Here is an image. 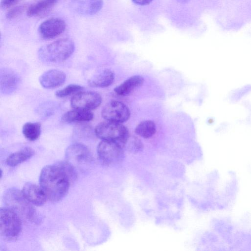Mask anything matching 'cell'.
Listing matches in <instances>:
<instances>
[{"mask_svg":"<svg viewBox=\"0 0 251 251\" xmlns=\"http://www.w3.org/2000/svg\"><path fill=\"white\" fill-rule=\"evenodd\" d=\"M101 101V96L97 92L80 91L72 97L71 105L74 109L90 110L99 107Z\"/></svg>","mask_w":251,"mask_h":251,"instance_id":"ba28073f","label":"cell"},{"mask_svg":"<svg viewBox=\"0 0 251 251\" xmlns=\"http://www.w3.org/2000/svg\"><path fill=\"white\" fill-rule=\"evenodd\" d=\"M103 0H72L71 6L76 12L91 15L98 12L102 8Z\"/></svg>","mask_w":251,"mask_h":251,"instance_id":"4fadbf2b","label":"cell"},{"mask_svg":"<svg viewBox=\"0 0 251 251\" xmlns=\"http://www.w3.org/2000/svg\"><path fill=\"white\" fill-rule=\"evenodd\" d=\"M178 2L182 3L188 2L190 0H177Z\"/></svg>","mask_w":251,"mask_h":251,"instance_id":"4316f807","label":"cell"},{"mask_svg":"<svg viewBox=\"0 0 251 251\" xmlns=\"http://www.w3.org/2000/svg\"><path fill=\"white\" fill-rule=\"evenodd\" d=\"M114 80L113 72L109 69H104L92 76L88 80V84L91 87L103 88L112 84Z\"/></svg>","mask_w":251,"mask_h":251,"instance_id":"9a60e30c","label":"cell"},{"mask_svg":"<svg viewBox=\"0 0 251 251\" xmlns=\"http://www.w3.org/2000/svg\"><path fill=\"white\" fill-rule=\"evenodd\" d=\"M66 77V75L63 71L51 69L45 72L40 76L39 82L45 88H54L63 84L65 81Z\"/></svg>","mask_w":251,"mask_h":251,"instance_id":"5bb4252c","label":"cell"},{"mask_svg":"<svg viewBox=\"0 0 251 251\" xmlns=\"http://www.w3.org/2000/svg\"><path fill=\"white\" fill-rule=\"evenodd\" d=\"M66 160L74 165H81L90 162L92 159L89 149L80 143L70 145L65 152Z\"/></svg>","mask_w":251,"mask_h":251,"instance_id":"9c48e42d","label":"cell"},{"mask_svg":"<svg viewBox=\"0 0 251 251\" xmlns=\"http://www.w3.org/2000/svg\"><path fill=\"white\" fill-rule=\"evenodd\" d=\"M135 133L144 138L152 137L156 132L155 123L151 120H146L140 122L135 129Z\"/></svg>","mask_w":251,"mask_h":251,"instance_id":"ffe728a7","label":"cell"},{"mask_svg":"<svg viewBox=\"0 0 251 251\" xmlns=\"http://www.w3.org/2000/svg\"><path fill=\"white\" fill-rule=\"evenodd\" d=\"M20 82L19 77L13 71L9 69L1 70L0 73V90L3 94L14 92Z\"/></svg>","mask_w":251,"mask_h":251,"instance_id":"7c38bea8","label":"cell"},{"mask_svg":"<svg viewBox=\"0 0 251 251\" xmlns=\"http://www.w3.org/2000/svg\"><path fill=\"white\" fill-rule=\"evenodd\" d=\"M95 132L102 140L114 141L122 147L129 136L128 129L122 123L107 121L99 124L95 127Z\"/></svg>","mask_w":251,"mask_h":251,"instance_id":"5b68a950","label":"cell"},{"mask_svg":"<svg viewBox=\"0 0 251 251\" xmlns=\"http://www.w3.org/2000/svg\"><path fill=\"white\" fill-rule=\"evenodd\" d=\"M94 114L90 110L74 109L65 113L62 117L63 121L71 123L77 122H87L91 121Z\"/></svg>","mask_w":251,"mask_h":251,"instance_id":"e0dca14e","label":"cell"},{"mask_svg":"<svg viewBox=\"0 0 251 251\" xmlns=\"http://www.w3.org/2000/svg\"><path fill=\"white\" fill-rule=\"evenodd\" d=\"M144 79L142 76L136 75L131 76L114 89L117 95L125 96L129 95L137 88L141 86Z\"/></svg>","mask_w":251,"mask_h":251,"instance_id":"2e32d148","label":"cell"},{"mask_svg":"<svg viewBox=\"0 0 251 251\" xmlns=\"http://www.w3.org/2000/svg\"><path fill=\"white\" fill-rule=\"evenodd\" d=\"M3 202L5 207L12 210L20 217H24L32 221L37 218V213L33 204L26 200L22 191L17 188H9L5 191Z\"/></svg>","mask_w":251,"mask_h":251,"instance_id":"3957f363","label":"cell"},{"mask_svg":"<svg viewBox=\"0 0 251 251\" xmlns=\"http://www.w3.org/2000/svg\"><path fill=\"white\" fill-rule=\"evenodd\" d=\"M97 153L102 163L113 165L122 160L124 157V148L117 142L102 140L98 146Z\"/></svg>","mask_w":251,"mask_h":251,"instance_id":"8992f818","label":"cell"},{"mask_svg":"<svg viewBox=\"0 0 251 251\" xmlns=\"http://www.w3.org/2000/svg\"><path fill=\"white\" fill-rule=\"evenodd\" d=\"M17 0H1L0 2V7L5 8L10 6Z\"/></svg>","mask_w":251,"mask_h":251,"instance_id":"d4e9b609","label":"cell"},{"mask_svg":"<svg viewBox=\"0 0 251 251\" xmlns=\"http://www.w3.org/2000/svg\"><path fill=\"white\" fill-rule=\"evenodd\" d=\"M22 229L21 217L6 207L0 209V234L8 240L16 239Z\"/></svg>","mask_w":251,"mask_h":251,"instance_id":"277c9868","label":"cell"},{"mask_svg":"<svg viewBox=\"0 0 251 251\" xmlns=\"http://www.w3.org/2000/svg\"><path fill=\"white\" fill-rule=\"evenodd\" d=\"M123 148L130 151L136 152L142 149L143 144L137 137L129 136L123 144Z\"/></svg>","mask_w":251,"mask_h":251,"instance_id":"7402d4cb","label":"cell"},{"mask_svg":"<svg viewBox=\"0 0 251 251\" xmlns=\"http://www.w3.org/2000/svg\"><path fill=\"white\" fill-rule=\"evenodd\" d=\"M41 125L38 122H27L22 128V132L27 140L33 141L40 136L41 131Z\"/></svg>","mask_w":251,"mask_h":251,"instance_id":"d6986e66","label":"cell"},{"mask_svg":"<svg viewBox=\"0 0 251 251\" xmlns=\"http://www.w3.org/2000/svg\"><path fill=\"white\" fill-rule=\"evenodd\" d=\"M58 0H41L31 6L28 10L27 14L29 17L39 15L49 9Z\"/></svg>","mask_w":251,"mask_h":251,"instance_id":"44dd1931","label":"cell"},{"mask_svg":"<svg viewBox=\"0 0 251 251\" xmlns=\"http://www.w3.org/2000/svg\"><path fill=\"white\" fill-rule=\"evenodd\" d=\"M24 7L19 6L10 9L6 14L7 19H13L20 15L23 11Z\"/></svg>","mask_w":251,"mask_h":251,"instance_id":"cb8c5ba5","label":"cell"},{"mask_svg":"<svg viewBox=\"0 0 251 251\" xmlns=\"http://www.w3.org/2000/svg\"><path fill=\"white\" fill-rule=\"evenodd\" d=\"M22 193L26 200L36 206L44 205L48 200L41 186L32 182L26 183L23 186Z\"/></svg>","mask_w":251,"mask_h":251,"instance_id":"8fae6325","label":"cell"},{"mask_svg":"<svg viewBox=\"0 0 251 251\" xmlns=\"http://www.w3.org/2000/svg\"><path fill=\"white\" fill-rule=\"evenodd\" d=\"M39 181L47 199L51 202L61 200L68 193L72 183L68 176L55 163L42 169Z\"/></svg>","mask_w":251,"mask_h":251,"instance_id":"6da1fadb","label":"cell"},{"mask_svg":"<svg viewBox=\"0 0 251 251\" xmlns=\"http://www.w3.org/2000/svg\"><path fill=\"white\" fill-rule=\"evenodd\" d=\"M65 22L59 18H51L43 22L39 27L40 36L44 39L54 38L65 29Z\"/></svg>","mask_w":251,"mask_h":251,"instance_id":"30bf717a","label":"cell"},{"mask_svg":"<svg viewBox=\"0 0 251 251\" xmlns=\"http://www.w3.org/2000/svg\"><path fill=\"white\" fill-rule=\"evenodd\" d=\"M34 154V150L30 147H25L11 154L6 162L10 167L16 166L30 158Z\"/></svg>","mask_w":251,"mask_h":251,"instance_id":"ac0fdd59","label":"cell"},{"mask_svg":"<svg viewBox=\"0 0 251 251\" xmlns=\"http://www.w3.org/2000/svg\"><path fill=\"white\" fill-rule=\"evenodd\" d=\"M75 50L74 42L69 39H61L44 46L38 50L39 58L48 63H57L67 59Z\"/></svg>","mask_w":251,"mask_h":251,"instance_id":"7a4b0ae2","label":"cell"},{"mask_svg":"<svg viewBox=\"0 0 251 251\" xmlns=\"http://www.w3.org/2000/svg\"><path fill=\"white\" fill-rule=\"evenodd\" d=\"M83 90V87L77 84H70L64 88L57 90L55 93L56 97L64 98L72 94L77 93Z\"/></svg>","mask_w":251,"mask_h":251,"instance_id":"603a6c76","label":"cell"},{"mask_svg":"<svg viewBox=\"0 0 251 251\" xmlns=\"http://www.w3.org/2000/svg\"><path fill=\"white\" fill-rule=\"evenodd\" d=\"M130 115L128 107L123 102L116 100L107 103L101 111L102 117L105 120L118 123L128 120Z\"/></svg>","mask_w":251,"mask_h":251,"instance_id":"52a82bcc","label":"cell"},{"mask_svg":"<svg viewBox=\"0 0 251 251\" xmlns=\"http://www.w3.org/2000/svg\"><path fill=\"white\" fill-rule=\"evenodd\" d=\"M152 0H132V1L135 4L144 5L149 4L152 1Z\"/></svg>","mask_w":251,"mask_h":251,"instance_id":"484cf974","label":"cell"}]
</instances>
